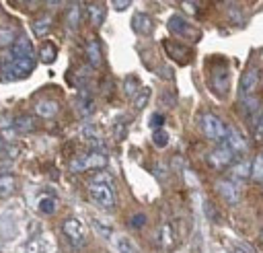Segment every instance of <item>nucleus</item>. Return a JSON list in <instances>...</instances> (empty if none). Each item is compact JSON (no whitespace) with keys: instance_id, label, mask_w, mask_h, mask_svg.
Segmentation results:
<instances>
[{"instance_id":"obj_1","label":"nucleus","mask_w":263,"mask_h":253,"mask_svg":"<svg viewBox=\"0 0 263 253\" xmlns=\"http://www.w3.org/2000/svg\"><path fill=\"white\" fill-rule=\"evenodd\" d=\"M107 156L99 150H92V152H84V154H78L70 160V171L72 173H84V171H103L107 167Z\"/></svg>"},{"instance_id":"obj_2","label":"nucleus","mask_w":263,"mask_h":253,"mask_svg":"<svg viewBox=\"0 0 263 253\" xmlns=\"http://www.w3.org/2000/svg\"><path fill=\"white\" fill-rule=\"evenodd\" d=\"M35 68V60H10L4 62L0 68V80L12 82V80H23L27 78Z\"/></svg>"},{"instance_id":"obj_3","label":"nucleus","mask_w":263,"mask_h":253,"mask_svg":"<svg viewBox=\"0 0 263 253\" xmlns=\"http://www.w3.org/2000/svg\"><path fill=\"white\" fill-rule=\"evenodd\" d=\"M199 125H201V132L205 138L214 140V142H224L226 140V134H228V125L214 113H203L199 117Z\"/></svg>"},{"instance_id":"obj_4","label":"nucleus","mask_w":263,"mask_h":253,"mask_svg":"<svg viewBox=\"0 0 263 253\" xmlns=\"http://www.w3.org/2000/svg\"><path fill=\"white\" fill-rule=\"evenodd\" d=\"M236 156H238V152L232 150L228 144H218L214 150L208 152L205 162H208V167L214 169V171H224V169H228V167L236 160Z\"/></svg>"},{"instance_id":"obj_5","label":"nucleus","mask_w":263,"mask_h":253,"mask_svg":"<svg viewBox=\"0 0 263 253\" xmlns=\"http://www.w3.org/2000/svg\"><path fill=\"white\" fill-rule=\"evenodd\" d=\"M62 232H64L66 241H68L74 249H80V247L86 243V228H84V224H82L76 216H68V218L62 222Z\"/></svg>"},{"instance_id":"obj_6","label":"nucleus","mask_w":263,"mask_h":253,"mask_svg":"<svg viewBox=\"0 0 263 253\" xmlns=\"http://www.w3.org/2000/svg\"><path fill=\"white\" fill-rule=\"evenodd\" d=\"M88 195L90 200L101 206V208H113L115 206V191L111 185H103V183H88Z\"/></svg>"},{"instance_id":"obj_7","label":"nucleus","mask_w":263,"mask_h":253,"mask_svg":"<svg viewBox=\"0 0 263 253\" xmlns=\"http://www.w3.org/2000/svg\"><path fill=\"white\" fill-rule=\"evenodd\" d=\"M152 241H154V245H156L160 251H168V249H173V247L177 245V234H175V228H173L168 222L160 224V226L154 230Z\"/></svg>"},{"instance_id":"obj_8","label":"nucleus","mask_w":263,"mask_h":253,"mask_svg":"<svg viewBox=\"0 0 263 253\" xmlns=\"http://www.w3.org/2000/svg\"><path fill=\"white\" fill-rule=\"evenodd\" d=\"M2 60L4 62H10V60H33V45H31V41L27 37H18L10 45V49L4 53Z\"/></svg>"},{"instance_id":"obj_9","label":"nucleus","mask_w":263,"mask_h":253,"mask_svg":"<svg viewBox=\"0 0 263 253\" xmlns=\"http://www.w3.org/2000/svg\"><path fill=\"white\" fill-rule=\"evenodd\" d=\"M166 27H168V31H171L173 35L191 37V39H195V37H197V35H195V31H193V27L189 25V21H187L183 14H173V16L168 19Z\"/></svg>"},{"instance_id":"obj_10","label":"nucleus","mask_w":263,"mask_h":253,"mask_svg":"<svg viewBox=\"0 0 263 253\" xmlns=\"http://www.w3.org/2000/svg\"><path fill=\"white\" fill-rule=\"evenodd\" d=\"M162 47L166 49V53H168L175 62H179V64H189V62H191V49H189L187 45H181L179 41L166 39V41H162Z\"/></svg>"},{"instance_id":"obj_11","label":"nucleus","mask_w":263,"mask_h":253,"mask_svg":"<svg viewBox=\"0 0 263 253\" xmlns=\"http://www.w3.org/2000/svg\"><path fill=\"white\" fill-rule=\"evenodd\" d=\"M216 189H218V193H220L228 204H238V200H240V185L234 183L232 179H220V181L216 183Z\"/></svg>"},{"instance_id":"obj_12","label":"nucleus","mask_w":263,"mask_h":253,"mask_svg":"<svg viewBox=\"0 0 263 253\" xmlns=\"http://www.w3.org/2000/svg\"><path fill=\"white\" fill-rule=\"evenodd\" d=\"M212 86L218 95H226L228 93V86H230V70L226 66H220V68H214L212 72Z\"/></svg>"},{"instance_id":"obj_13","label":"nucleus","mask_w":263,"mask_h":253,"mask_svg":"<svg viewBox=\"0 0 263 253\" xmlns=\"http://www.w3.org/2000/svg\"><path fill=\"white\" fill-rule=\"evenodd\" d=\"M251 171H253V162L251 160H234L230 165V179L234 183L238 181H247L251 177ZM240 185V183H238Z\"/></svg>"},{"instance_id":"obj_14","label":"nucleus","mask_w":263,"mask_h":253,"mask_svg":"<svg viewBox=\"0 0 263 253\" xmlns=\"http://www.w3.org/2000/svg\"><path fill=\"white\" fill-rule=\"evenodd\" d=\"M129 27L136 35H148L152 31V19L146 12H136L129 21Z\"/></svg>"},{"instance_id":"obj_15","label":"nucleus","mask_w":263,"mask_h":253,"mask_svg":"<svg viewBox=\"0 0 263 253\" xmlns=\"http://www.w3.org/2000/svg\"><path fill=\"white\" fill-rule=\"evenodd\" d=\"M80 19H82V8H80L78 2H72V4L66 8V12H64V23H66V27H68L72 33L78 31Z\"/></svg>"},{"instance_id":"obj_16","label":"nucleus","mask_w":263,"mask_h":253,"mask_svg":"<svg viewBox=\"0 0 263 253\" xmlns=\"http://www.w3.org/2000/svg\"><path fill=\"white\" fill-rule=\"evenodd\" d=\"M257 84H259V70L257 68H249L240 78V97L242 95H253Z\"/></svg>"},{"instance_id":"obj_17","label":"nucleus","mask_w":263,"mask_h":253,"mask_svg":"<svg viewBox=\"0 0 263 253\" xmlns=\"http://www.w3.org/2000/svg\"><path fill=\"white\" fill-rule=\"evenodd\" d=\"M58 111H60V105H58V101H53V99H41V101L35 103V113H37L39 117H43V119L53 117Z\"/></svg>"},{"instance_id":"obj_18","label":"nucleus","mask_w":263,"mask_h":253,"mask_svg":"<svg viewBox=\"0 0 263 253\" xmlns=\"http://www.w3.org/2000/svg\"><path fill=\"white\" fill-rule=\"evenodd\" d=\"M51 14H41V16H37L33 23H31V31H33V35L35 37H45L47 33H49V29H51Z\"/></svg>"},{"instance_id":"obj_19","label":"nucleus","mask_w":263,"mask_h":253,"mask_svg":"<svg viewBox=\"0 0 263 253\" xmlns=\"http://www.w3.org/2000/svg\"><path fill=\"white\" fill-rule=\"evenodd\" d=\"M76 105H78V111H80V115H82V117H88V115L95 111V107H97V103H95V97H92L88 91L80 93V97H78Z\"/></svg>"},{"instance_id":"obj_20","label":"nucleus","mask_w":263,"mask_h":253,"mask_svg":"<svg viewBox=\"0 0 263 253\" xmlns=\"http://www.w3.org/2000/svg\"><path fill=\"white\" fill-rule=\"evenodd\" d=\"M16 232V222H14V216L10 214V212H4L2 216H0V234L8 241L12 234Z\"/></svg>"},{"instance_id":"obj_21","label":"nucleus","mask_w":263,"mask_h":253,"mask_svg":"<svg viewBox=\"0 0 263 253\" xmlns=\"http://www.w3.org/2000/svg\"><path fill=\"white\" fill-rule=\"evenodd\" d=\"M14 136H16L14 117H10V115H0V138H2V140H12Z\"/></svg>"},{"instance_id":"obj_22","label":"nucleus","mask_w":263,"mask_h":253,"mask_svg":"<svg viewBox=\"0 0 263 253\" xmlns=\"http://www.w3.org/2000/svg\"><path fill=\"white\" fill-rule=\"evenodd\" d=\"M240 107L247 115H255L259 109H261V99L255 97V95H242L240 99Z\"/></svg>"},{"instance_id":"obj_23","label":"nucleus","mask_w":263,"mask_h":253,"mask_svg":"<svg viewBox=\"0 0 263 253\" xmlns=\"http://www.w3.org/2000/svg\"><path fill=\"white\" fill-rule=\"evenodd\" d=\"M55 58H58V47H55V43L45 41V43L41 45V49H39V60H41L43 64H53Z\"/></svg>"},{"instance_id":"obj_24","label":"nucleus","mask_w":263,"mask_h":253,"mask_svg":"<svg viewBox=\"0 0 263 253\" xmlns=\"http://www.w3.org/2000/svg\"><path fill=\"white\" fill-rule=\"evenodd\" d=\"M86 58L90 62V66H99L101 64V45L97 39H88L86 41Z\"/></svg>"},{"instance_id":"obj_25","label":"nucleus","mask_w":263,"mask_h":253,"mask_svg":"<svg viewBox=\"0 0 263 253\" xmlns=\"http://www.w3.org/2000/svg\"><path fill=\"white\" fill-rule=\"evenodd\" d=\"M86 12H88V19H90V23L95 27H99L103 23V19H105V8L101 4H97V2L86 4Z\"/></svg>"},{"instance_id":"obj_26","label":"nucleus","mask_w":263,"mask_h":253,"mask_svg":"<svg viewBox=\"0 0 263 253\" xmlns=\"http://www.w3.org/2000/svg\"><path fill=\"white\" fill-rule=\"evenodd\" d=\"M90 224H92V228H95L103 239H111V237H113V226H111L109 222H105V220H101V218H97V216H90Z\"/></svg>"},{"instance_id":"obj_27","label":"nucleus","mask_w":263,"mask_h":253,"mask_svg":"<svg viewBox=\"0 0 263 253\" xmlns=\"http://www.w3.org/2000/svg\"><path fill=\"white\" fill-rule=\"evenodd\" d=\"M14 128H16V134H29L35 130V121L31 115H21V117H14Z\"/></svg>"},{"instance_id":"obj_28","label":"nucleus","mask_w":263,"mask_h":253,"mask_svg":"<svg viewBox=\"0 0 263 253\" xmlns=\"http://www.w3.org/2000/svg\"><path fill=\"white\" fill-rule=\"evenodd\" d=\"M80 136H82V140H84L86 144H90V146H101V144H103L99 132H97L92 125H84V128L80 130Z\"/></svg>"},{"instance_id":"obj_29","label":"nucleus","mask_w":263,"mask_h":253,"mask_svg":"<svg viewBox=\"0 0 263 253\" xmlns=\"http://www.w3.org/2000/svg\"><path fill=\"white\" fill-rule=\"evenodd\" d=\"M140 80L136 78V76H125V80H123V93H125V97H129V99H134L138 93H140Z\"/></svg>"},{"instance_id":"obj_30","label":"nucleus","mask_w":263,"mask_h":253,"mask_svg":"<svg viewBox=\"0 0 263 253\" xmlns=\"http://www.w3.org/2000/svg\"><path fill=\"white\" fill-rule=\"evenodd\" d=\"M18 33L12 27H0V47H10L18 37Z\"/></svg>"},{"instance_id":"obj_31","label":"nucleus","mask_w":263,"mask_h":253,"mask_svg":"<svg viewBox=\"0 0 263 253\" xmlns=\"http://www.w3.org/2000/svg\"><path fill=\"white\" fill-rule=\"evenodd\" d=\"M115 247H117L119 253H140L136 243L127 237H115Z\"/></svg>"},{"instance_id":"obj_32","label":"nucleus","mask_w":263,"mask_h":253,"mask_svg":"<svg viewBox=\"0 0 263 253\" xmlns=\"http://www.w3.org/2000/svg\"><path fill=\"white\" fill-rule=\"evenodd\" d=\"M37 208L41 214H53L55 212V197L53 195H41L37 200Z\"/></svg>"},{"instance_id":"obj_33","label":"nucleus","mask_w":263,"mask_h":253,"mask_svg":"<svg viewBox=\"0 0 263 253\" xmlns=\"http://www.w3.org/2000/svg\"><path fill=\"white\" fill-rule=\"evenodd\" d=\"M148 99H150V88H140V93H138V95L132 99L134 109H136V111L144 109V107H146V103H148Z\"/></svg>"},{"instance_id":"obj_34","label":"nucleus","mask_w":263,"mask_h":253,"mask_svg":"<svg viewBox=\"0 0 263 253\" xmlns=\"http://www.w3.org/2000/svg\"><path fill=\"white\" fill-rule=\"evenodd\" d=\"M251 177L255 181H263V152H259L253 160V171H251Z\"/></svg>"},{"instance_id":"obj_35","label":"nucleus","mask_w":263,"mask_h":253,"mask_svg":"<svg viewBox=\"0 0 263 253\" xmlns=\"http://www.w3.org/2000/svg\"><path fill=\"white\" fill-rule=\"evenodd\" d=\"M152 142L158 146V148H164L168 144V134L164 128H158V130H152Z\"/></svg>"},{"instance_id":"obj_36","label":"nucleus","mask_w":263,"mask_h":253,"mask_svg":"<svg viewBox=\"0 0 263 253\" xmlns=\"http://www.w3.org/2000/svg\"><path fill=\"white\" fill-rule=\"evenodd\" d=\"M14 189V177L12 175H0V195H8Z\"/></svg>"},{"instance_id":"obj_37","label":"nucleus","mask_w":263,"mask_h":253,"mask_svg":"<svg viewBox=\"0 0 263 253\" xmlns=\"http://www.w3.org/2000/svg\"><path fill=\"white\" fill-rule=\"evenodd\" d=\"M88 183H103V185H111L113 187V177L105 171H97L92 177H88Z\"/></svg>"},{"instance_id":"obj_38","label":"nucleus","mask_w":263,"mask_h":253,"mask_svg":"<svg viewBox=\"0 0 263 253\" xmlns=\"http://www.w3.org/2000/svg\"><path fill=\"white\" fill-rule=\"evenodd\" d=\"M253 125H255V136L263 138V109H259L253 117Z\"/></svg>"},{"instance_id":"obj_39","label":"nucleus","mask_w":263,"mask_h":253,"mask_svg":"<svg viewBox=\"0 0 263 253\" xmlns=\"http://www.w3.org/2000/svg\"><path fill=\"white\" fill-rule=\"evenodd\" d=\"M27 253H45V243L41 239H33L27 245Z\"/></svg>"},{"instance_id":"obj_40","label":"nucleus","mask_w":263,"mask_h":253,"mask_svg":"<svg viewBox=\"0 0 263 253\" xmlns=\"http://www.w3.org/2000/svg\"><path fill=\"white\" fill-rule=\"evenodd\" d=\"M187 167H189V162H187L185 156H181V154H175L173 156V169L175 171H185Z\"/></svg>"},{"instance_id":"obj_41","label":"nucleus","mask_w":263,"mask_h":253,"mask_svg":"<svg viewBox=\"0 0 263 253\" xmlns=\"http://www.w3.org/2000/svg\"><path fill=\"white\" fill-rule=\"evenodd\" d=\"M162 123H164V115H162V113H152V117H150L148 125H150L152 130H158Z\"/></svg>"},{"instance_id":"obj_42","label":"nucleus","mask_w":263,"mask_h":253,"mask_svg":"<svg viewBox=\"0 0 263 253\" xmlns=\"http://www.w3.org/2000/svg\"><path fill=\"white\" fill-rule=\"evenodd\" d=\"M144 222H146V216H144V214H134V216L129 218V224H132L134 228H140V226H144Z\"/></svg>"},{"instance_id":"obj_43","label":"nucleus","mask_w":263,"mask_h":253,"mask_svg":"<svg viewBox=\"0 0 263 253\" xmlns=\"http://www.w3.org/2000/svg\"><path fill=\"white\" fill-rule=\"evenodd\" d=\"M158 74H160L162 78H166V80H173V70H171L168 66H160V70H158Z\"/></svg>"},{"instance_id":"obj_44","label":"nucleus","mask_w":263,"mask_h":253,"mask_svg":"<svg viewBox=\"0 0 263 253\" xmlns=\"http://www.w3.org/2000/svg\"><path fill=\"white\" fill-rule=\"evenodd\" d=\"M113 132H115L117 138L121 140V138L125 136V123H123V121H121V123H115V125H113Z\"/></svg>"},{"instance_id":"obj_45","label":"nucleus","mask_w":263,"mask_h":253,"mask_svg":"<svg viewBox=\"0 0 263 253\" xmlns=\"http://www.w3.org/2000/svg\"><path fill=\"white\" fill-rule=\"evenodd\" d=\"M166 101L168 107H175V95L173 93H162V103Z\"/></svg>"},{"instance_id":"obj_46","label":"nucleus","mask_w":263,"mask_h":253,"mask_svg":"<svg viewBox=\"0 0 263 253\" xmlns=\"http://www.w3.org/2000/svg\"><path fill=\"white\" fill-rule=\"evenodd\" d=\"M113 6H115V10H125L127 6H129V0H117V2H113Z\"/></svg>"},{"instance_id":"obj_47","label":"nucleus","mask_w":263,"mask_h":253,"mask_svg":"<svg viewBox=\"0 0 263 253\" xmlns=\"http://www.w3.org/2000/svg\"><path fill=\"white\" fill-rule=\"evenodd\" d=\"M228 253H253V251H251V247L247 245V247H230Z\"/></svg>"},{"instance_id":"obj_48","label":"nucleus","mask_w":263,"mask_h":253,"mask_svg":"<svg viewBox=\"0 0 263 253\" xmlns=\"http://www.w3.org/2000/svg\"><path fill=\"white\" fill-rule=\"evenodd\" d=\"M8 156H18V148H14V146H8Z\"/></svg>"},{"instance_id":"obj_49","label":"nucleus","mask_w":263,"mask_h":253,"mask_svg":"<svg viewBox=\"0 0 263 253\" xmlns=\"http://www.w3.org/2000/svg\"><path fill=\"white\" fill-rule=\"evenodd\" d=\"M0 150H2V138H0Z\"/></svg>"}]
</instances>
